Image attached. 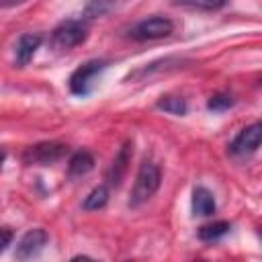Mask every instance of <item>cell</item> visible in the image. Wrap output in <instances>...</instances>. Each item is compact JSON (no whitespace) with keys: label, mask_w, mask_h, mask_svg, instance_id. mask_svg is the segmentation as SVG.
I'll return each mask as SVG.
<instances>
[{"label":"cell","mask_w":262,"mask_h":262,"mask_svg":"<svg viewBox=\"0 0 262 262\" xmlns=\"http://www.w3.org/2000/svg\"><path fill=\"white\" fill-rule=\"evenodd\" d=\"M174 31V23L168 18V16H147L139 23H135L127 37L135 39V41H156V39H164V37H170Z\"/></svg>","instance_id":"2"},{"label":"cell","mask_w":262,"mask_h":262,"mask_svg":"<svg viewBox=\"0 0 262 262\" xmlns=\"http://www.w3.org/2000/svg\"><path fill=\"white\" fill-rule=\"evenodd\" d=\"M215 209H217V203L213 192L207 190L205 186H196L192 190V213L201 217H209L215 213Z\"/></svg>","instance_id":"10"},{"label":"cell","mask_w":262,"mask_h":262,"mask_svg":"<svg viewBox=\"0 0 262 262\" xmlns=\"http://www.w3.org/2000/svg\"><path fill=\"white\" fill-rule=\"evenodd\" d=\"M117 0H90L84 6V18H96V16H104L111 10H115Z\"/></svg>","instance_id":"14"},{"label":"cell","mask_w":262,"mask_h":262,"mask_svg":"<svg viewBox=\"0 0 262 262\" xmlns=\"http://www.w3.org/2000/svg\"><path fill=\"white\" fill-rule=\"evenodd\" d=\"M160 182H162L160 168L149 160L141 162L135 182H133V188H131V194H129V207L135 209V207H141L143 203H147L160 188Z\"/></svg>","instance_id":"1"},{"label":"cell","mask_w":262,"mask_h":262,"mask_svg":"<svg viewBox=\"0 0 262 262\" xmlns=\"http://www.w3.org/2000/svg\"><path fill=\"white\" fill-rule=\"evenodd\" d=\"M106 201H108V188H106L104 184H98V186H94V188L84 196L82 207H84L86 211H98V209H102V207L106 205Z\"/></svg>","instance_id":"12"},{"label":"cell","mask_w":262,"mask_h":262,"mask_svg":"<svg viewBox=\"0 0 262 262\" xmlns=\"http://www.w3.org/2000/svg\"><path fill=\"white\" fill-rule=\"evenodd\" d=\"M47 242H49V235L45 229H41V227L29 229L16 244V258L18 260H31V258L39 256Z\"/></svg>","instance_id":"7"},{"label":"cell","mask_w":262,"mask_h":262,"mask_svg":"<svg viewBox=\"0 0 262 262\" xmlns=\"http://www.w3.org/2000/svg\"><path fill=\"white\" fill-rule=\"evenodd\" d=\"M260 235H262V231H260Z\"/></svg>","instance_id":"20"},{"label":"cell","mask_w":262,"mask_h":262,"mask_svg":"<svg viewBox=\"0 0 262 262\" xmlns=\"http://www.w3.org/2000/svg\"><path fill=\"white\" fill-rule=\"evenodd\" d=\"M88 37V25L86 20H78V18H68L63 23H59L53 33H51V43L57 49H72L80 43H84Z\"/></svg>","instance_id":"3"},{"label":"cell","mask_w":262,"mask_h":262,"mask_svg":"<svg viewBox=\"0 0 262 262\" xmlns=\"http://www.w3.org/2000/svg\"><path fill=\"white\" fill-rule=\"evenodd\" d=\"M104 68H106V61H102V59H90V61L82 63L70 76V90L78 96L90 94L96 84V78L104 72Z\"/></svg>","instance_id":"5"},{"label":"cell","mask_w":262,"mask_h":262,"mask_svg":"<svg viewBox=\"0 0 262 262\" xmlns=\"http://www.w3.org/2000/svg\"><path fill=\"white\" fill-rule=\"evenodd\" d=\"M94 168V156L86 149L76 151L68 162V174L70 176H84Z\"/></svg>","instance_id":"11"},{"label":"cell","mask_w":262,"mask_h":262,"mask_svg":"<svg viewBox=\"0 0 262 262\" xmlns=\"http://www.w3.org/2000/svg\"><path fill=\"white\" fill-rule=\"evenodd\" d=\"M207 106H209V111L221 113V111H227L229 106H233V98H231L229 94H225V92H217V94H213V96L209 98Z\"/></svg>","instance_id":"17"},{"label":"cell","mask_w":262,"mask_h":262,"mask_svg":"<svg viewBox=\"0 0 262 262\" xmlns=\"http://www.w3.org/2000/svg\"><path fill=\"white\" fill-rule=\"evenodd\" d=\"M260 145H262V121H256V123H250L248 127H244L233 137V141L229 143V154L231 156H250Z\"/></svg>","instance_id":"6"},{"label":"cell","mask_w":262,"mask_h":262,"mask_svg":"<svg viewBox=\"0 0 262 262\" xmlns=\"http://www.w3.org/2000/svg\"><path fill=\"white\" fill-rule=\"evenodd\" d=\"M27 0H2V8H10V6H18V4H25Z\"/></svg>","instance_id":"19"},{"label":"cell","mask_w":262,"mask_h":262,"mask_svg":"<svg viewBox=\"0 0 262 262\" xmlns=\"http://www.w3.org/2000/svg\"><path fill=\"white\" fill-rule=\"evenodd\" d=\"M229 229H231L229 221H213V223L199 227V237L203 242H215V239L223 237L225 233H229Z\"/></svg>","instance_id":"13"},{"label":"cell","mask_w":262,"mask_h":262,"mask_svg":"<svg viewBox=\"0 0 262 262\" xmlns=\"http://www.w3.org/2000/svg\"><path fill=\"white\" fill-rule=\"evenodd\" d=\"M131 154H133V145H131V141H125L119 147L117 156L113 158V162H111V166L106 170V182L111 186H119L121 180L125 178L127 168H129V162H131Z\"/></svg>","instance_id":"8"},{"label":"cell","mask_w":262,"mask_h":262,"mask_svg":"<svg viewBox=\"0 0 262 262\" xmlns=\"http://www.w3.org/2000/svg\"><path fill=\"white\" fill-rule=\"evenodd\" d=\"M41 41H43L41 35H33V33L20 35L18 41H16V45H14V63L18 68H25L33 59V55L37 53Z\"/></svg>","instance_id":"9"},{"label":"cell","mask_w":262,"mask_h":262,"mask_svg":"<svg viewBox=\"0 0 262 262\" xmlns=\"http://www.w3.org/2000/svg\"><path fill=\"white\" fill-rule=\"evenodd\" d=\"M174 6H184V8H199V10H217L225 6L229 0H170Z\"/></svg>","instance_id":"16"},{"label":"cell","mask_w":262,"mask_h":262,"mask_svg":"<svg viewBox=\"0 0 262 262\" xmlns=\"http://www.w3.org/2000/svg\"><path fill=\"white\" fill-rule=\"evenodd\" d=\"M158 108H162V111H166V113H170V115H184L186 113V100L182 98V96H162L160 100H158Z\"/></svg>","instance_id":"15"},{"label":"cell","mask_w":262,"mask_h":262,"mask_svg":"<svg viewBox=\"0 0 262 262\" xmlns=\"http://www.w3.org/2000/svg\"><path fill=\"white\" fill-rule=\"evenodd\" d=\"M10 242H12V231H10V227H4L2 229V252L10 246Z\"/></svg>","instance_id":"18"},{"label":"cell","mask_w":262,"mask_h":262,"mask_svg":"<svg viewBox=\"0 0 262 262\" xmlns=\"http://www.w3.org/2000/svg\"><path fill=\"white\" fill-rule=\"evenodd\" d=\"M68 154V145L61 141H41L35 145H29L23 151V162L27 166H49L61 160Z\"/></svg>","instance_id":"4"}]
</instances>
